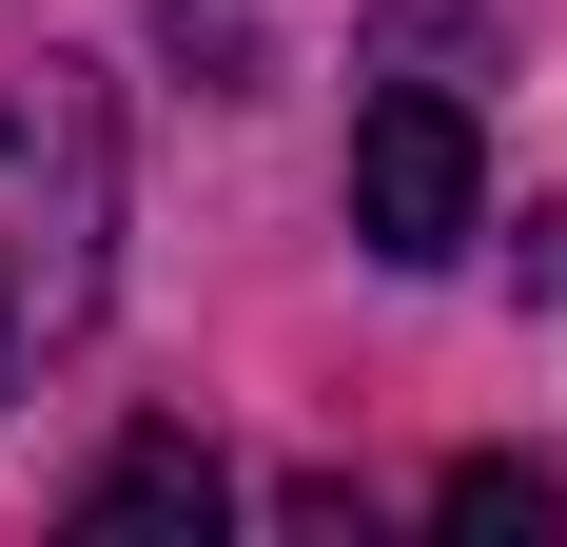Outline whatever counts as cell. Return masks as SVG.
<instances>
[{
  "label": "cell",
  "instance_id": "1",
  "mask_svg": "<svg viewBox=\"0 0 567 547\" xmlns=\"http://www.w3.org/2000/svg\"><path fill=\"white\" fill-rule=\"evenodd\" d=\"M470 216H489V137H470V99H372L352 117V235L392 274H431V255H470Z\"/></svg>",
  "mask_w": 567,
  "mask_h": 547
},
{
  "label": "cell",
  "instance_id": "2",
  "mask_svg": "<svg viewBox=\"0 0 567 547\" xmlns=\"http://www.w3.org/2000/svg\"><path fill=\"white\" fill-rule=\"evenodd\" d=\"M216 450H117V469H99V489H79V528H216Z\"/></svg>",
  "mask_w": 567,
  "mask_h": 547
},
{
  "label": "cell",
  "instance_id": "3",
  "mask_svg": "<svg viewBox=\"0 0 567 547\" xmlns=\"http://www.w3.org/2000/svg\"><path fill=\"white\" fill-rule=\"evenodd\" d=\"M451 528H567L548 469H451Z\"/></svg>",
  "mask_w": 567,
  "mask_h": 547
},
{
  "label": "cell",
  "instance_id": "4",
  "mask_svg": "<svg viewBox=\"0 0 567 547\" xmlns=\"http://www.w3.org/2000/svg\"><path fill=\"white\" fill-rule=\"evenodd\" d=\"M0 372H20V255H0Z\"/></svg>",
  "mask_w": 567,
  "mask_h": 547
}]
</instances>
